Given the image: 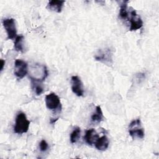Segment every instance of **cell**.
Returning a JSON list of instances; mask_svg holds the SVG:
<instances>
[{"mask_svg":"<svg viewBox=\"0 0 159 159\" xmlns=\"http://www.w3.org/2000/svg\"><path fill=\"white\" fill-rule=\"evenodd\" d=\"M1 70L2 71V69H3L4 65V64H5V61H4L3 60H1Z\"/></svg>","mask_w":159,"mask_h":159,"instance_id":"20","label":"cell"},{"mask_svg":"<svg viewBox=\"0 0 159 159\" xmlns=\"http://www.w3.org/2000/svg\"><path fill=\"white\" fill-rule=\"evenodd\" d=\"M99 137V136L96 131L94 129H90L86 131L85 135L84 136V139L88 144L92 145L94 144V143Z\"/></svg>","mask_w":159,"mask_h":159,"instance_id":"10","label":"cell"},{"mask_svg":"<svg viewBox=\"0 0 159 159\" xmlns=\"http://www.w3.org/2000/svg\"><path fill=\"white\" fill-rule=\"evenodd\" d=\"M80 134H81V129L78 127H76L73 132L70 134V142L72 143H76L79 138L80 137Z\"/></svg>","mask_w":159,"mask_h":159,"instance_id":"17","label":"cell"},{"mask_svg":"<svg viewBox=\"0 0 159 159\" xmlns=\"http://www.w3.org/2000/svg\"><path fill=\"white\" fill-rule=\"evenodd\" d=\"M58 117H57V118H56V119H50V124H53V123H55V122L58 120Z\"/></svg>","mask_w":159,"mask_h":159,"instance_id":"19","label":"cell"},{"mask_svg":"<svg viewBox=\"0 0 159 159\" xmlns=\"http://www.w3.org/2000/svg\"><path fill=\"white\" fill-rule=\"evenodd\" d=\"M29 125L30 121L27 119L25 114L20 112L16 117L14 131L15 133L19 134L25 133L29 130Z\"/></svg>","mask_w":159,"mask_h":159,"instance_id":"2","label":"cell"},{"mask_svg":"<svg viewBox=\"0 0 159 159\" xmlns=\"http://www.w3.org/2000/svg\"><path fill=\"white\" fill-rule=\"evenodd\" d=\"M45 104L48 109L54 111L61 106L60 99L55 93H51L45 96Z\"/></svg>","mask_w":159,"mask_h":159,"instance_id":"6","label":"cell"},{"mask_svg":"<svg viewBox=\"0 0 159 159\" xmlns=\"http://www.w3.org/2000/svg\"><path fill=\"white\" fill-rule=\"evenodd\" d=\"M94 145L99 150H106L109 147V140L106 135H103L97 139L94 143Z\"/></svg>","mask_w":159,"mask_h":159,"instance_id":"12","label":"cell"},{"mask_svg":"<svg viewBox=\"0 0 159 159\" xmlns=\"http://www.w3.org/2000/svg\"><path fill=\"white\" fill-rule=\"evenodd\" d=\"M129 1H123L120 6V11H119V16L121 19H125L129 16V12L127 11V4Z\"/></svg>","mask_w":159,"mask_h":159,"instance_id":"16","label":"cell"},{"mask_svg":"<svg viewBox=\"0 0 159 159\" xmlns=\"http://www.w3.org/2000/svg\"><path fill=\"white\" fill-rule=\"evenodd\" d=\"M129 21L130 23V26L129 30L130 31L137 30L140 29L143 26V21L140 17L137 14L134 9H132L130 12Z\"/></svg>","mask_w":159,"mask_h":159,"instance_id":"7","label":"cell"},{"mask_svg":"<svg viewBox=\"0 0 159 159\" xmlns=\"http://www.w3.org/2000/svg\"><path fill=\"white\" fill-rule=\"evenodd\" d=\"M2 25L5 29L8 39H13L17 35V28L15 19L12 18H6L3 19Z\"/></svg>","mask_w":159,"mask_h":159,"instance_id":"4","label":"cell"},{"mask_svg":"<svg viewBox=\"0 0 159 159\" xmlns=\"http://www.w3.org/2000/svg\"><path fill=\"white\" fill-rule=\"evenodd\" d=\"M28 73V65L25 61L20 59L14 62V75L19 79L23 78Z\"/></svg>","mask_w":159,"mask_h":159,"instance_id":"5","label":"cell"},{"mask_svg":"<svg viewBox=\"0 0 159 159\" xmlns=\"http://www.w3.org/2000/svg\"><path fill=\"white\" fill-rule=\"evenodd\" d=\"M71 89L76 96H83V84L81 79L78 76H73L71 77Z\"/></svg>","mask_w":159,"mask_h":159,"instance_id":"9","label":"cell"},{"mask_svg":"<svg viewBox=\"0 0 159 159\" xmlns=\"http://www.w3.org/2000/svg\"><path fill=\"white\" fill-rule=\"evenodd\" d=\"M65 3V1H58V0H53L48 2L47 8L51 10L55 11L58 13L61 12L62 7Z\"/></svg>","mask_w":159,"mask_h":159,"instance_id":"11","label":"cell"},{"mask_svg":"<svg viewBox=\"0 0 159 159\" xmlns=\"http://www.w3.org/2000/svg\"><path fill=\"white\" fill-rule=\"evenodd\" d=\"M24 37L22 35H18L16 37L14 44V48L16 51L18 52H24V45H23V42H24Z\"/></svg>","mask_w":159,"mask_h":159,"instance_id":"14","label":"cell"},{"mask_svg":"<svg viewBox=\"0 0 159 159\" xmlns=\"http://www.w3.org/2000/svg\"><path fill=\"white\" fill-rule=\"evenodd\" d=\"M48 76V70L45 65L35 63L30 68L29 78L30 80L43 81Z\"/></svg>","mask_w":159,"mask_h":159,"instance_id":"1","label":"cell"},{"mask_svg":"<svg viewBox=\"0 0 159 159\" xmlns=\"http://www.w3.org/2000/svg\"><path fill=\"white\" fill-rule=\"evenodd\" d=\"M94 58L96 60L103 63H111L112 62V53L110 48L101 49L95 55Z\"/></svg>","mask_w":159,"mask_h":159,"instance_id":"8","label":"cell"},{"mask_svg":"<svg viewBox=\"0 0 159 159\" xmlns=\"http://www.w3.org/2000/svg\"><path fill=\"white\" fill-rule=\"evenodd\" d=\"M39 148L40 151L45 152L48 148V145L45 140H42L41 142L39 143Z\"/></svg>","mask_w":159,"mask_h":159,"instance_id":"18","label":"cell"},{"mask_svg":"<svg viewBox=\"0 0 159 159\" xmlns=\"http://www.w3.org/2000/svg\"><path fill=\"white\" fill-rule=\"evenodd\" d=\"M42 82V81H40L31 80V84H32V88L37 95H40L43 91V87Z\"/></svg>","mask_w":159,"mask_h":159,"instance_id":"15","label":"cell"},{"mask_svg":"<svg viewBox=\"0 0 159 159\" xmlns=\"http://www.w3.org/2000/svg\"><path fill=\"white\" fill-rule=\"evenodd\" d=\"M103 118H104V116H103L101 108L99 106H97L96 107L95 112L93 113V114L91 115V121L93 123L98 124L101 122L103 120Z\"/></svg>","mask_w":159,"mask_h":159,"instance_id":"13","label":"cell"},{"mask_svg":"<svg viewBox=\"0 0 159 159\" xmlns=\"http://www.w3.org/2000/svg\"><path fill=\"white\" fill-rule=\"evenodd\" d=\"M129 132L130 135L133 138L143 139L144 137V130L141 125L140 119L132 120L129 126Z\"/></svg>","mask_w":159,"mask_h":159,"instance_id":"3","label":"cell"}]
</instances>
